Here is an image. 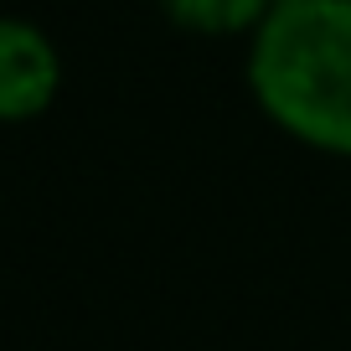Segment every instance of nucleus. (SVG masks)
Instances as JSON below:
<instances>
[{
	"label": "nucleus",
	"mask_w": 351,
	"mask_h": 351,
	"mask_svg": "<svg viewBox=\"0 0 351 351\" xmlns=\"http://www.w3.org/2000/svg\"><path fill=\"white\" fill-rule=\"evenodd\" d=\"M248 88L274 130L351 160V0H279L248 36Z\"/></svg>",
	"instance_id": "nucleus-1"
},
{
	"label": "nucleus",
	"mask_w": 351,
	"mask_h": 351,
	"mask_svg": "<svg viewBox=\"0 0 351 351\" xmlns=\"http://www.w3.org/2000/svg\"><path fill=\"white\" fill-rule=\"evenodd\" d=\"M62 88V57L36 21L0 16V124H26L52 109Z\"/></svg>",
	"instance_id": "nucleus-2"
},
{
	"label": "nucleus",
	"mask_w": 351,
	"mask_h": 351,
	"mask_svg": "<svg viewBox=\"0 0 351 351\" xmlns=\"http://www.w3.org/2000/svg\"><path fill=\"white\" fill-rule=\"evenodd\" d=\"M155 5L197 36H253L279 0H155Z\"/></svg>",
	"instance_id": "nucleus-3"
}]
</instances>
